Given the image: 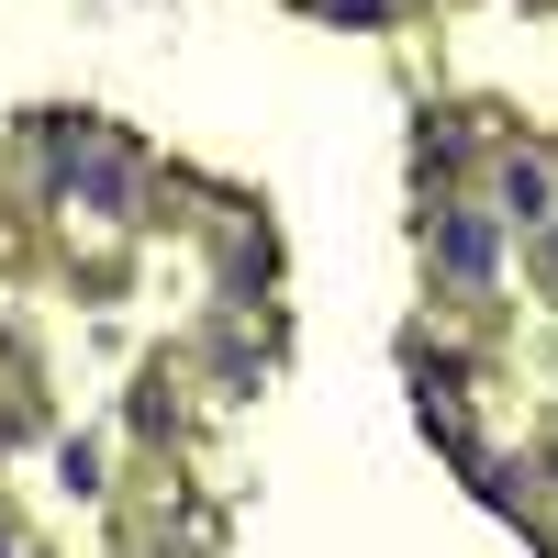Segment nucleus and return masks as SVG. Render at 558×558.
I'll use <instances>...</instances> for the list:
<instances>
[{
  "instance_id": "obj_1",
  "label": "nucleus",
  "mask_w": 558,
  "mask_h": 558,
  "mask_svg": "<svg viewBox=\"0 0 558 558\" xmlns=\"http://www.w3.org/2000/svg\"><path fill=\"white\" fill-rule=\"evenodd\" d=\"M447 268L458 279H492V235H481V223H447Z\"/></svg>"
},
{
  "instance_id": "obj_2",
  "label": "nucleus",
  "mask_w": 558,
  "mask_h": 558,
  "mask_svg": "<svg viewBox=\"0 0 558 558\" xmlns=\"http://www.w3.org/2000/svg\"><path fill=\"white\" fill-rule=\"evenodd\" d=\"M502 202H514V223H547V168H514V179H502Z\"/></svg>"
}]
</instances>
